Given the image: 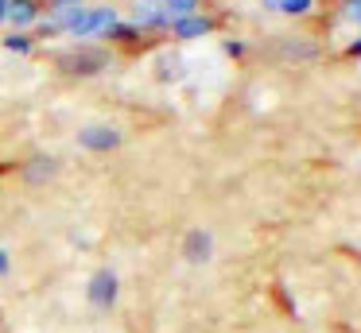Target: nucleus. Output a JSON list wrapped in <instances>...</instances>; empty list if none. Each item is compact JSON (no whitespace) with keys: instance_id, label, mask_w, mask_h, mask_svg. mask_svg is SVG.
<instances>
[{"instance_id":"nucleus-2","label":"nucleus","mask_w":361,"mask_h":333,"mask_svg":"<svg viewBox=\"0 0 361 333\" xmlns=\"http://www.w3.org/2000/svg\"><path fill=\"white\" fill-rule=\"evenodd\" d=\"M78 139H82V147H90V151H109V147L121 144V132H117V128H102V124H94V128H82Z\"/></svg>"},{"instance_id":"nucleus-1","label":"nucleus","mask_w":361,"mask_h":333,"mask_svg":"<svg viewBox=\"0 0 361 333\" xmlns=\"http://www.w3.org/2000/svg\"><path fill=\"white\" fill-rule=\"evenodd\" d=\"M113 299H117V275L105 268V271H97V275L90 279V302L105 310V306H113Z\"/></svg>"},{"instance_id":"nucleus-3","label":"nucleus","mask_w":361,"mask_h":333,"mask_svg":"<svg viewBox=\"0 0 361 333\" xmlns=\"http://www.w3.org/2000/svg\"><path fill=\"white\" fill-rule=\"evenodd\" d=\"M35 15H39L35 0H4V20H12V23H32Z\"/></svg>"},{"instance_id":"nucleus-4","label":"nucleus","mask_w":361,"mask_h":333,"mask_svg":"<svg viewBox=\"0 0 361 333\" xmlns=\"http://www.w3.org/2000/svg\"><path fill=\"white\" fill-rule=\"evenodd\" d=\"M4 46L16 51V54H24V51H32V39H27V35H8V43H4Z\"/></svg>"},{"instance_id":"nucleus-5","label":"nucleus","mask_w":361,"mask_h":333,"mask_svg":"<svg viewBox=\"0 0 361 333\" xmlns=\"http://www.w3.org/2000/svg\"><path fill=\"white\" fill-rule=\"evenodd\" d=\"M8 268H12V263H8V252L0 248V275H8Z\"/></svg>"}]
</instances>
